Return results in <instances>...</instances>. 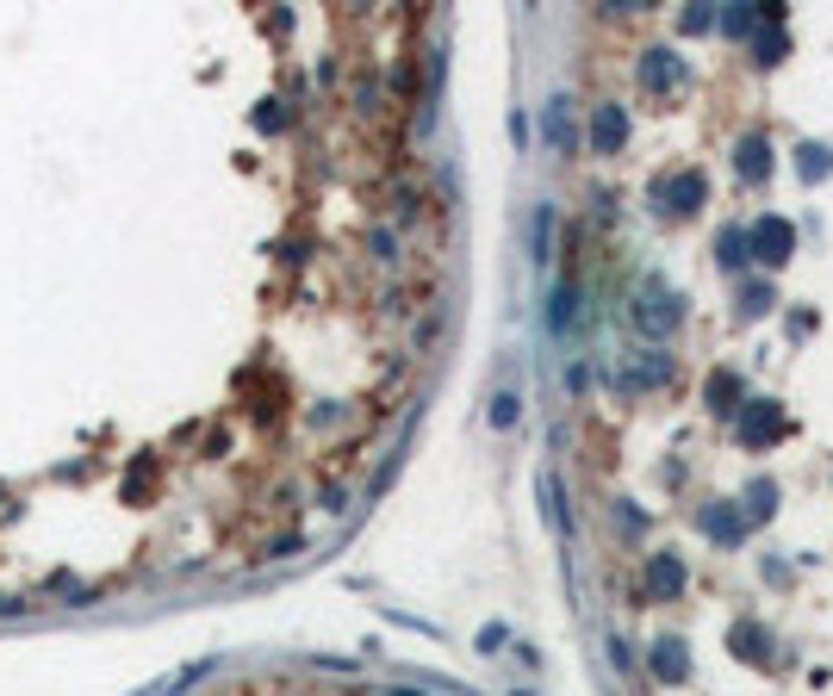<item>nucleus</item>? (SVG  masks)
I'll return each instance as SVG.
<instances>
[{"mask_svg": "<svg viewBox=\"0 0 833 696\" xmlns=\"http://www.w3.org/2000/svg\"><path fill=\"white\" fill-rule=\"evenodd\" d=\"M734 647H740V659H765L771 653V634H759V622H740L734 628Z\"/></svg>", "mask_w": 833, "mask_h": 696, "instance_id": "13", "label": "nucleus"}, {"mask_svg": "<svg viewBox=\"0 0 833 696\" xmlns=\"http://www.w3.org/2000/svg\"><path fill=\"white\" fill-rule=\"evenodd\" d=\"M566 324H579V286H560L554 293V330H566Z\"/></svg>", "mask_w": 833, "mask_h": 696, "instance_id": "16", "label": "nucleus"}, {"mask_svg": "<svg viewBox=\"0 0 833 696\" xmlns=\"http://www.w3.org/2000/svg\"><path fill=\"white\" fill-rule=\"evenodd\" d=\"M516 404H523L516 392H498V411H492V423H498V429H504V423H516Z\"/></svg>", "mask_w": 833, "mask_h": 696, "instance_id": "21", "label": "nucleus"}, {"mask_svg": "<svg viewBox=\"0 0 833 696\" xmlns=\"http://www.w3.org/2000/svg\"><path fill=\"white\" fill-rule=\"evenodd\" d=\"M659 380H672V361L653 355V348H641V355L628 361V373H622V392H641V386H659Z\"/></svg>", "mask_w": 833, "mask_h": 696, "instance_id": "6", "label": "nucleus"}, {"mask_svg": "<svg viewBox=\"0 0 833 696\" xmlns=\"http://www.w3.org/2000/svg\"><path fill=\"white\" fill-rule=\"evenodd\" d=\"M653 199H659V212L691 218V212L703 206V174H697V168H691V174H672V181H659V187H653Z\"/></svg>", "mask_w": 833, "mask_h": 696, "instance_id": "2", "label": "nucleus"}, {"mask_svg": "<svg viewBox=\"0 0 833 696\" xmlns=\"http://www.w3.org/2000/svg\"><path fill=\"white\" fill-rule=\"evenodd\" d=\"M740 311H746V317L771 311V286H746V293H740Z\"/></svg>", "mask_w": 833, "mask_h": 696, "instance_id": "19", "label": "nucleus"}, {"mask_svg": "<svg viewBox=\"0 0 833 696\" xmlns=\"http://www.w3.org/2000/svg\"><path fill=\"white\" fill-rule=\"evenodd\" d=\"M703 529H709L715 541H728V547H734V541L746 535V522H740V516L728 510V504H709V510H703Z\"/></svg>", "mask_w": 833, "mask_h": 696, "instance_id": "10", "label": "nucleus"}, {"mask_svg": "<svg viewBox=\"0 0 833 696\" xmlns=\"http://www.w3.org/2000/svg\"><path fill=\"white\" fill-rule=\"evenodd\" d=\"M827 168H833V150H821V143H809V150H802V174H809V181H821Z\"/></svg>", "mask_w": 833, "mask_h": 696, "instance_id": "17", "label": "nucleus"}, {"mask_svg": "<svg viewBox=\"0 0 833 696\" xmlns=\"http://www.w3.org/2000/svg\"><path fill=\"white\" fill-rule=\"evenodd\" d=\"M734 156H740V162H734L740 181H765V174H771V143H765V131H746Z\"/></svg>", "mask_w": 833, "mask_h": 696, "instance_id": "7", "label": "nucleus"}, {"mask_svg": "<svg viewBox=\"0 0 833 696\" xmlns=\"http://www.w3.org/2000/svg\"><path fill=\"white\" fill-rule=\"evenodd\" d=\"M746 510H753V516H771V510H778V485H771V479H753V485H746Z\"/></svg>", "mask_w": 833, "mask_h": 696, "instance_id": "15", "label": "nucleus"}, {"mask_svg": "<svg viewBox=\"0 0 833 696\" xmlns=\"http://www.w3.org/2000/svg\"><path fill=\"white\" fill-rule=\"evenodd\" d=\"M635 330L641 336H666V330H678V293L672 286H659V280H647L641 293H635Z\"/></svg>", "mask_w": 833, "mask_h": 696, "instance_id": "1", "label": "nucleus"}, {"mask_svg": "<svg viewBox=\"0 0 833 696\" xmlns=\"http://www.w3.org/2000/svg\"><path fill=\"white\" fill-rule=\"evenodd\" d=\"M753 249H759L765 268H778V261H790V249H796V230L784 218H759L753 224Z\"/></svg>", "mask_w": 833, "mask_h": 696, "instance_id": "3", "label": "nucleus"}, {"mask_svg": "<svg viewBox=\"0 0 833 696\" xmlns=\"http://www.w3.org/2000/svg\"><path fill=\"white\" fill-rule=\"evenodd\" d=\"M653 672L666 678V684H684V678H691V659H684V641H659V647H653Z\"/></svg>", "mask_w": 833, "mask_h": 696, "instance_id": "9", "label": "nucleus"}, {"mask_svg": "<svg viewBox=\"0 0 833 696\" xmlns=\"http://www.w3.org/2000/svg\"><path fill=\"white\" fill-rule=\"evenodd\" d=\"M622 137H628V112H622V106H597V119H591V150H597V156H616Z\"/></svg>", "mask_w": 833, "mask_h": 696, "instance_id": "5", "label": "nucleus"}, {"mask_svg": "<svg viewBox=\"0 0 833 696\" xmlns=\"http://www.w3.org/2000/svg\"><path fill=\"white\" fill-rule=\"evenodd\" d=\"M722 261H728V268L746 261V237H740V230H722Z\"/></svg>", "mask_w": 833, "mask_h": 696, "instance_id": "20", "label": "nucleus"}, {"mask_svg": "<svg viewBox=\"0 0 833 696\" xmlns=\"http://www.w3.org/2000/svg\"><path fill=\"white\" fill-rule=\"evenodd\" d=\"M548 237H554V212L541 206V212H535V237H529V243H535V261H548Z\"/></svg>", "mask_w": 833, "mask_h": 696, "instance_id": "18", "label": "nucleus"}, {"mask_svg": "<svg viewBox=\"0 0 833 696\" xmlns=\"http://www.w3.org/2000/svg\"><path fill=\"white\" fill-rule=\"evenodd\" d=\"M572 100H554L548 106V143H554V150H566V143H572V112H566Z\"/></svg>", "mask_w": 833, "mask_h": 696, "instance_id": "14", "label": "nucleus"}, {"mask_svg": "<svg viewBox=\"0 0 833 696\" xmlns=\"http://www.w3.org/2000/svg\"><path fill=\"white\" fill-rule=\"evenodd\" d=\"M641 81L653 87V94H672V87H684V56L678 50H647L641 56Z\"/></svg>", "mask_w": 833, "mask_h": 696, "instance_id": "4", "label": "nucleus"}, {"mask_svg": "<svg viewBox=\"0 0 833 696\" xmlns=\"http://www.w3.org/2000/svg\"><path fill=\"white\" fill-rule=\"evenodd\" d=\"M740 380H734V373H715V380H709V404H715V411H722V417H734L740 411Z\"/></svg>", "mask_w": 833, "mask_h": 696, "instance_id": "12", "label": "nucleus"}, {"mask_svg": "<svg viewBox=\"0 0 833 696\" xmlns=\"http://www.w3.org/2000/svg\"><path fill=\"white\" fill-rule=\"evenodd\" d=\"M405 696H411V690H405Z\"/></svg>", "mask_w": 833, "mask_h": 696, "instance_id": "22", "label": "nucleus"}, {"mask_svg": "<svg viewBox=\"0 0 833 696\" xmlns=\"http://www.w3.org/2000/svg\"><path fill=\"white\" fill-rule=\"evenodd\" d=\"M647 591H653V597H678V591H684V560H678V554H653Z\"/></svg>", "mask_w": 833, "mask_h": 696, "instance_id": "8", "label": "nucleus"}, {"mask_svg": "<svg viewBox=\"0 0 833 696\" xmlns=\"http://www.w3.org/2000/svg\"><path fill=\"white\" fill-rule=\"evenodd\" d=\"M778 429H784L778 404H759V398H753V417L740 423V435H746V442H765V435H778Z\"/></svg>", "mask_w": 833, "mask_h": 696, "instance_id": "11", "label": "nucleus"}]
</instances>
